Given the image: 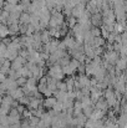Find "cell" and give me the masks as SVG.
Masks as SVG:
<instances>
[{"mask_svg":"<svg viewBox=\"0 0 127 128\" xmlns=\"http://www.w3.org/2000/svg\"><path fill=\"white\" fill-rule=\"evenodd\" d=\"M10 128H21V122H18V123L10 124Z\"/></svg>","mask_w":127,"mask_h":128,"instance_id":"cell-28","label":"cell"},{"mask_svg":"<svg viewBox=\"0 0 127 128\" xmlns=\"http://www.w3.org/2000/svg\"><path fill=\"white\" fill-rule=\"evenodd\" d=\"M41 39H42V44H47L51 41V35L49 32V30H45L41 34Z\"/></svg>","mask_w":127,"mask_h":128,"instance_id":"cell-20","label":"cell"},{"mask_svg":"<svg viewBox=\"0 0 127 128\" xmlns=\"http://www.w3.org/2000/svg\"><path fill=\"white\" fill-rule=\"evenodd\" d=\"M59 45H60V42H59L57 40H51L50 42L45 44L44 51H46V52H49V54H52V52H55V51L59 48Z\"/></svg>","mask_w":127,"mask_h":128,"instance_id":"cell-7","label":"cell"},{"mask_svg":"<svg viewBox=\"0 0 127 128\" xmlns=\"http://www.w3.org/2000/svg\"><path fill=\"white\" fill-rule=\"evenodd\" d=\"M103 46H105V38H102V36H97V38H95L93 47H103Z\"/></svg>","mask_w":127,"mask_h":128,"instance_id":"cell-17","label":"cell"},{"mask_svg":"<svg viewBox=\"0 0 127 128\" xmlns=\"http://www.w3.org/2000/svg\"><path fill=\"white\" fill-rule=\"evenodd\" d=\"M8 35H10V29H9L8 24H1V26H0V36L3 39H5Z\"/></svg>","mask_w":127,"mask_h":128,"instance_id":"cell-16","label":"cell"},{"mask_svg":"<svg viewBox=\"0 0 127 128\" xmlns=\"http://www.w3.org/2000/svg\"><path fill=\"white\" fill-rule=\"evenodd\" d=\"M14 101H15V100H14V98H13V97H11V96H10L9 93H8L6 96L4 94V97H3V101H1V103H4V104H9V106H13Z\"/></svg>","mask_w":127,"mask_h":128,"instance_id":"cell-18","label":"cell"},{"mask_svg":"<svg viewBox=\"0 0 127 128\" xmlns=\"http://www.w3.org/2000/svg\"><path fill=\"white\" fill-rule=\"evenodd\" d=\"M55 97L57 98V101H61V102H65L66 100H69V93L67 91H60V90H56L54 92Z\"/></svg>","mask_w":127,"mask_h":128,"instance_id":"cell-10","label":"cell"},{"mask_svg":"<svg viewBox=\"0 0 127 128\" xmlns=\"http://www.w3.org/2000/svg\"><path fill=\"white\" fill-rule=\"evenodd\" d=\"M127 68V56H121L120 58H118V61L116 62V68H115V71H116V74L118 75V74H121V71H123V70H126Z\"/></svg>","mask_w":127,"mask_h":128,"instance_id":"cell-4","label":"cell"},{"mask_svg":"<svg viewBox=\"0 0 127 128\" xmlns=\"http://www.w3.org/2000/svg\"><path fill=\"white\" fill-rule=\"evenodd\" d=\"M20 118H21V114H16V116L8 114V120H9V123H10V124H14V123L20 122Z\"/></svg>","mask_w":127,"mask_h":128,"instance_id":"cell-19","label":"cell"},{"mask_svg":"<svg viewBox=\"0 0 127 128\" xmlns=\"http://www.w3.org/2000/svg\"><path fill=\"white\" fill-rule=\"evenodd\" d=\"M90 32H91L95 38H97V36H101L102 30H100V28H98V26H95V28H92V29L90 30Z\"/></svg>","mask_w":127,"mask_h":128,"instance_id":"cell-23","label":"cell"},{"mask_svg":"<svg viewBox=\"0 0 127 128\" xmlns=\"http://www.w3.org/2000/svg\"><path fill=\"white\" fill-rule=\"evenodd\" d=\"M56 102H57V98L51 96V97H46L42 101V104H44L45 108H54V106L56 104Z\"/></svg>","mask_w":127,"mask_h":128,"instance_id":"cell-9","label":"cell"},{"mask_svg":"<svg viewBox=\"0 0 127 128\" xmlns=\"http://www.w3.org/2000/svg\"><path fill=\"white\" fill-rule=\"evenodd\" d=\"M30 21H31V14H30V12H28V11L23 12V14H21V16H20V21H19V24L29 25V24H30Z\"/></svg>","mask_w":127,"mask_h":128,"instance_id":"cell-14","label":"cell"},{"mask_svg":"<svg viewBox=\"0 0 127 128\" xmlns=\"http://www.w3.org/2000/svg\"><path fill=\"white\" fill-rule=\"evenodd\" d=\"M49 76L50 77H54L59 81H61L65 76V72H64V67L59 64H55V65H51V67L49 68Z\"/></svg>","mask_w":127,"mask_h":128,"instance_id":"cell-1","label":"cell"},{"mask_svg":"<svg viewBox=\"0 0 127 128\" xmlns=\"http://www.w3.org/2000/svg\"><path fill=\"white\" fill-rule=\"evenodd\" d=\"M95 108H97V110H101V111H107V108H110L108 107V104H107V101L106 100H102V98H100L96 103H95Z\"/></svg>","mask_w":127,"mask_h":128,"instance_id":"cell-13","label":"cell"},{"mask_svg":"<svg viewBox=\"0 0 127 128\" xmlns=\"http://www.w3.org/2000/svg\"><path fill=\"white\" fill-rule=\"evenodd\" d=\"M105 111H101V110H97V108H95L93 110V112H92V114L90 116V118L91 120H95V121H100V120H103L105 118Z\"/></svg>","mask_w":127,"mask_h":128,"instance_id":"cell-11","label":"cell"},{"mask_svg":"<svg viewBox=\"0 0 127 128\" xmlns=\"http://www.w3.org/2000/svg\"><path fill=\"white\" fill-rule=\"evenodd\" d=\"M16 110L19 111V113H20V114H23V113H24V111H25V107H24V104H19V106L16 107Z\"/></svg>","mask_w":127,"mask_h":128,"instance_id":"cell-27","label":"cell"},{"mask_svg":"<svg viewBox=\"0 0 127 128\" xmlns=\"http://www.w3.org/2000/svg\"><path fill=\"white\" fill-rule=\"evenodd\" d=\"M86 12V9H85V4H77L74 9H72V16L79 19L81 16H84V14Z\"/></svg>","mask_w":127,"mask_h":128,"instance_id":"cell-5","label":"cell"},{"mask_svg":"<svg viewBox=\"0 0 127 128\" xmlns=\"http://www.w3.org/2000/svg\"><path fill=\"white\" fill-rule=\"evenodd\" d=\"M46 88H47V84H42V82H40V84L38 85V90H39L41 93H44V92L46 91Z\"/></svg>","mask_w":127,"mask_h":128,"instance_id":"cell-26","label":"cell"},{"mask_svg":"<svg viewBox=\"0 0 127 128\" xmlns=\"http://www.w3.org/2000/svg\"><path fill=\"white\" fill-rule=\"evenodd\" d=\"M20 0H6V2H10V4H19Z\"/></svg>","mask_w":127,"mask_h":128,"instance_id":"cell-29","label":"cell"},{"mask_svg":"<svg viewBox=\"0 0 127 128\" xmlns=\"http://www.w3.org/2000/svg\"><path fill=\"white\" fill-rule=\"evenodd\" d=\"M125 30V22H115V31L113 32H116V34H120V32H122Z\"/></svg>","mask_w":127,"mask_h":128,"instance_id":"cell-21","label":"cell"},{"mask_svg":"<svg viewBox=\"0 0 127 128\" xmlns=\"http://www.w3.org/2000/svg\"><path fill=\"white\" fill-rule=\"evenodd\" d=\"M25 62H26V58H24L23 56L19 55V56L11 62V68H13V70H20V68L24 66Z\"/></svg>","mask_w":127,"mask_h":128,"instance_id":"cell-8","label":"cell"},{"mask_svg":"<svg viewBox=\"0 0 127 128\" xmlns=\"http://www.w3.org/2000/svg\"><path fill=\"white\" fill-rule=\"evenodd\" d=\"M105 60L110 62L111 65H116V62L118 61V52L115 50H108L105 54Z\"/></svg>","mask_w":127,"mask_h":128,"instance_id":"cell-3","label":"cell"},{"mask_svg":"<svg viewBox=\"0 0 127 128\" xmlns=\"http://www.w3.org/2000/svg\"><path fill=\"white\" fill-rule=\"evenodd\" d=\"M16 82H18V85L21 86V87H24V86L26 85V82H28V77H24V76H20L18 80H16Z\"/></svg>","mask_w":127,"mask_h":128,"instance_id":"cell-24","label":"cell"},{"mask_svg":"<svg viewBox=\"0 0 127 128\" xmlns=\"http://www.w3.org/2000/svg\"><path fill=\"white\" fill-rule=\"evenodd\" d=\"M80 65H81L80 61H77V60H75V58L71 60L69 65L64 66V72H65V75H67V76H72V75L75 74V71L79 68Z\"/></svg>","mask_w":127,"mask_h":128,"instance_id":"cell-2","label":"cell"},{"mask_svg":"<svg viewBox=\"0 0 127 128\" xmlns=\"http://www.w3.org/2000/svg\"><path fill=\"white\" fill-rule=\"evenodd\" d=\"M42 103L41 98H36V97H31V101H30V103L28 104V108H30V110H38V108H40V104Z\"/></svg>","mask_w":127,"mask_h":128,"instance_id":"cell-12","label":"cell"},{"mask_svg":"<svg viewBox=\"0 0 127 128\" xmlns=\"http://www.w3.org/2000/svg\"><path fill=\"white\" fill-rule=\"evenodd\" d=\"M0 78H1V82H4V81L6 80V76H5V74H3V72H1V75H0Z\"/></svg>","mask_w":127,"mask_h":128,"instance_id":"cell-30","label":"cell"},{"mask_svg":"<svg viewBox=\"0 0 127 128\" xmlns=\"http://www.w3.org/2000/svg\"><path fill=\"white\" fill-rule=\"evenodd\" d=\"M57 90H60V91H67V85H66V82L59 81V82H57Z\"/></svg>","mask_w":127,"mask_h":128,"instance_id":"cell-25","label":"cell"},{"mask_svg":"<svg viewBox=\"0 0 127 128\" xmlns=\"http://www.w3.org/2000/svg\"><path fill=\"white\" fill-rule=\"evenodd\" d=\"M57 64H59V65H61L62 67H64V66H66V65H69V64H70V56H67V55H66V56H64L62 58H60V60H59V62H57Z\"/></svg>","mask_w":127,"mask_h":128,"instance_id":"cell-22","label":"cell"},{"mask_svg":"<svg viewBox=\"0 0 127 128\" xmlns=\"http://www.w3.org/2000/svg\"><path fill=\"white\" fill-rule=\"evenodd\" d=\"M8 93L14 98V100H20L23 96H25V92H24V90H23V87H16V88H14V90H11V91H8Z\"/></svg>","mask_w":127,"mask_h":128,"instance_id":"cell-6","label":"cell"},{"mask_svg":"<svg viewBox=\"0 0 127 128\" xmlns=\"http://www.w3.org/2000/svg\"><path fill=\"white\" fill-rule=\"evenodd\" d=\"M91 22H92V25H95V26H100V24L102 22V15L101 14H93L92 16H91Z\"/></svg>","mask_w":127,"mask_h":128,"instance_id":"cell-15","label":"cell"}]
</instances>
